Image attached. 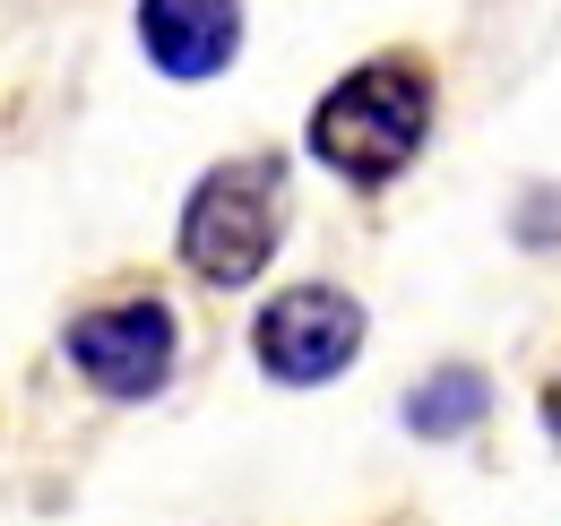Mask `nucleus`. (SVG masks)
Masks as SVG:
<instances>
[{
  "mask_svg": "<svg viewBox=\"0 0 561 526\" xmlns=\"http://www.w3.org/2000/svg\"><path fill=\"white\" fill-rule=\"evenodd\" d=\"M484 371H467V363H449V371H432L415 397H407V432H423V441H458L467 423H484Z\"/></svg>",
  "mask_w": 561,
  "mask_h": 526,
  "instance_id": "nucleus-6",
  "label": "nucleus"
},
{
  "mask_svg": "<svg viewBox=\"0 0 561 526\" xmlns=\"http://www.w3.org/2000/svg\"><path fill=\"white\" fill-rule=\"evenodd\" d=\"M251 354L285 389H320L363 354V302L337 285H285L277 302L251 320Z\"/></svg>",
  "mask_w": 561,
  "mask_h": 526,
  "instance_id": "nucleus-3",
  "label": "nucleus"
},
{
  "mask_svg": "<svg viewBox=\"0 0 561 526\" xmlns=\"http://www.w3.org/2000/svg\"><path fill=\"white\" fill-rule=\"evenodd\" d=\"M423 138H432V78H423V61H398V53L346 69L311 104V156L337 182H363V191L398 182L423 156Z\"/></svg>",
  "mask_w": 561,
  "mask_h": 526,
  "instance_id": "nucleus-1",
  "label": "nucleus"
},
{
  "mask_svg": "<svg viewBox=\"0 0 561 526\" xmlns=\"http://www.w3.org/2000/svg\"><path fill=\"white\" fill-rule=\"evenodd\" d=\"M545 432H553V441H561V380H553V389H545Z\"/></svg>",
  "mask_w": 561,
  "mask_h": 526,
  "instance_id": "nucleus-7",
  "label": "nucleus"
},
{
  "mask_svg": "<svg viewBox=\"0 0 561 526\" xmlns=\"http://www.w3.org/2000/svg\"><path fill=\"white\" fill-rule=\"evenodd\" d=\"M139 53L164 78L199 87L242 53V9L233 0H139Z\"/></svg>",
  "mask_w": 561,
  "mask_h": 526,
  "instance_id": "nucleus-5",
  "label": "nucleus"
},
{
  "mask_svg": "<svg viewBox=\"0 0 561 526\" xmlns=\"http://www.w3.org/2000/svg\"><path fill=\"white\" fill-rule=\"evenodd\" d=\"M173 311L164 302H113V311H87L70 320V363L95 397H156L173 371Z\"/></svg>",
  "mask_w": 561,
  "mask_h": 526,
  "instance_id": "nucleus-4",
  "label": "nucleus"
},
{
  "mask_svg": "<svg viewBox=\"0 0 561 526\" xmlns=\"http://www.w3.org/2000/svg\"><path fill=\"white\" fill-rule=\"evenodd\" d=\"M285 233V164L277 156H233L208 164L199 191L182 198V267L208 285H251L277 260Z\"/></svg>",
  "mask_w": 561,
  "mask_h": 526,
  "instance_id": "nucleus-2",
  "label": "nucleus"
}]
</instances>
